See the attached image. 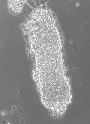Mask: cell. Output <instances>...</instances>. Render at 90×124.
<instances>
[{"label":"cell","instance_id":"obj_1","mask_svg":"<svg viewBox=\"0 0 90 124\" xmlns=\"http://www.w3.org/2000/svg\"><path fill=\"white\" fill-rule=\"evenodd\" d=\"M24 1L10 0L9 2L11 11L14 14L18 13L21 10Z\"/></svg>","mask_w":90,"mask_h":124}]
</instances>
